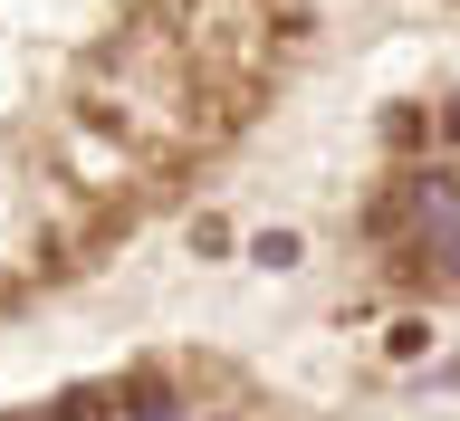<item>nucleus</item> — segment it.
<instances>
[{
  "mask_svg": "<svg viewBox=\"0 0 460 421\" xmlns=\"http://www.w3.org/2000/svg\"><path fill=\"white\" fill-rule=\"evenodd\" d=\"M384 144H394V153H422V144H441L431 106H394V115H384Z\"/></svg>",
  "mask_w": 460,
  "mask_h": 421,
  "instance_id": "1",
  "label": "nucleus"
},
{
  "mask_svg": "<svg viewBox=\"0 0 460 421\" xmlns=\"http://www.w3.org/2000/svg\"><path fill=\"white\" fill-rule=\"evenodd\" d=\"M39 421H106V393H96V383H77V393H58Z\"/></svg>",
  "mask_w": 460,
  "mask_h": 421,
  "instance_id": "2",
  "label": "nucleus"
},
{
  "mask_svg": "<svg viewBox=\"0 0 460 421\" xmlns=\"http://www.w3.org/2000/svg\"><path fill=\"white\" fill-rule=\"evenodd\" d=\"M125 412H135V421H182V402H172V383H135Z\"/></svg>",
  "mask_w": 460,
  "mask_h": 421,
  "instance_id": "3",
  "label": "nucleus"
},
{
  "mask_svg": "<svg viewBox=\"0 0 460 421\" xmlns=\"http://www.w3.org/2000/svg\"><path fill=\"white\" fill-rule=\"evenodd\" d=\"M431 125H441V144H460V96H451V106H431Z\"/></svg>",
  "mask_w": 460,
  "mask_h": 421,
  "instance_id": "4",
  "label": "nucleus"
},
{
  "mask_svg": "<svg viewBox=\"0 0 460 421\" xmlns=\"http://www.w3.org/2000/svg\"><path fill=\"white\" fill-rule=\"evenodd\" d=\"M441 383H460V364H451V373H441Z\"/></svg>",
  "mask_w": 460,
  "mask_h": 421,
  "instance_id": "5",
  "label": "nucleus"
}]
</instances>
